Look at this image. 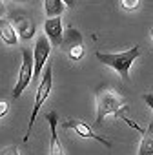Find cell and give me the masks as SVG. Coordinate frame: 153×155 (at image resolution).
Here are the masks:
<instances>
[{
    "label": "cell",
    "instance_id": "cell-12",
    "mask_svg": "<svg viewBox=\"0 0 153 155\" xmlns=\"http://www.w3.org/2000/svg\"><path fill=\"white\" fill-rule=\"evenodd\" d=\"M64 8H66V4L62 0H44V11H46L47 18L60 17L64 13Z\"/></svg>",
    "mask_w": 153,
    "mask_h": 155
},
{
    "label": "cell",
    "instance_id": "cell-20",
    "mask_svg": "<svg viewBox=\"0 0 153 155\" xmlns=\"http://www.w3.org/2000/svg\"><path fill=\"white\" fill-rule=\"evenodd\" d=\"M4 11H6V8H4V2L0 0V15H4Z\"/></svg>",
    "mask_w": 153,
    "mask_h": 155
},
{
    "label": "cell",
    "instance_id": "cell-3",
    "mask_svg": "<svg viewBox=\"0 0 153 155\" xmlns=\"http://www.w3.org/2000/svg\"><path fill=\"white\" fill-rule=\"evenodd\" d=\"M51 88H53V68L51 64L47 62V68L42 71V79L38 82V88H37V95H35V106H33V111H31V117H29V124H28V131L24 135V140L29 139L31 131H33V124H35V119L42 108V104L47 101L49 93H51Z\"/></svg>",
    "mask_w": 153,
    "mask_h": 155
},
{
    "label": "cell",
    "instance_id": "cell-16",
    "mask_svg": "<svg viewBox=\"0 0 153 155\" xmlns=\"http://www.w3.org/2000/svg\"><path fill=\"white\" fill-rule=\"evenodd\" d=\"M0 155H20V153H18L17 146H8V148H4L0 151Z\"/></svg>",
    "mask_w": 153,
    "mask_h": 155
},
{
    "label": "cell",
    "instance_id": "cell-13",
    "mask_svg": "<svg viewBox=\"0 0 153 155\" xmlns=\"http://www.w3.org/2000/svg\"><path fill=\"white\" fill-rule=\"evenodd\" d=\"M75 44H82V35L76 31V29H67V31H64V38H62V49L66 51L67 48H71V46H75Z\"/></svg>",
    "mask_w": 153,
    "mask_h": 155
},
{
    "label": "cell",
    "instance_id": "cell-2",
    "mask_svg": "<svg viewBox=\"0 0 153 155\" xmlns=\"http://www.w3.org/2000/svg\"><path fill=\"white\" fill-rule=\"evenodd\" d=\"M138 55H140V48L138 46H135V48H131L128 51H120V53H102V51L95 53V57H97L99 62L113 68L124 81L129 79V68L138 58Z\"/></svg>",
    "mask_w": 153,
    "mask_h": 155
},
{
    "label": "cell",
    "instance_id": "cell-7",
    "mask_svg": "<svg viewBox=\"0 0 153 155\" xmlns=\"http://www.w3.org/2000/svg\"><path fill=\"white\" fill-rule=\"evenodd\" d=\"M44 35L51 42V46H60L64 38V26L62 17H51L44 22Z\"/></svg>",
    "mask_w": 153,
    "mask_h": 155
},
{
    "label": "cell",
    "instance_id": "cell-10",
    "mask_svg": "<svg viewBox=\"0 0 153 155\" xmlns=\"http://www.w3.org/2000/svg\"><path fill=\"white\" fill-rule=\"evenodd\" d=\"M137 155H153V120L148 124V128L142 133V139H140V146H138V153Z\"/></svg>",
    "mask_w": 153,
    "mask_h": 155
},
{
    "label": "cell",
    "instance_id": "cell-22",
    "mask_svg": "<svg viewBox=\"0 0 153 155\" xmlns=\"http://www.w3.org/2000/svg\"><path fill=\"white\" fill-rule=\"evenodd\" d=\"M18 2H28V0H18Z\"/></svg>",
    "mask_w": 153,
    "mask_h": 155
},
{
    "label": "cell",
    "instance_id": "cell-17",
    "mask_svg": "<svg viewBox=\"0 0 153 155\" xmlns=\"http://www.w3.org/2000/svg\"><path fill=\"white\" fill-rule=\"evenodd\" d=\"M8 111H9V104H8V101H0V119L6 117Z\"/></svg>",
    "mask_w": 153,
    "mask_h": 155
},
{
    "label": "cell",
    "instance_id": "cell-5",
    "mask_svg": "<svg viewBox=\"0 0 153 155\" xmlns=\"http://www.w3.org/2000/svg\"><path fill=\"white\" fill-rule=\"evenodd\" d=\"M51 42L47 40L46 35H40L35 42V49H33V82L38 81V77L42 75L46 62L51 55Z\"/></svg>",
    "mask_w": 153,
    "mask_h": 155
},
{
    "label": "cell",
    "instance_id": "cell-21",
    "mask_svg": "<svg viewBox=\"0 0 153 155\" xmlns=\"http://www.w3.org/2000/svg\"><path fill=\"white\" fill-rule=\"evenodd\" d=\"M149 35H151V40H153V28H151V31H149Z\"/></svg>",
    "mask_w": 153,
    "mask_h": 155
},
{
    "label": "cell",
    "instance_id": "cell-14",
    "mask_svg": "<svg viewBox=\"0 0 153 155\" xmlns=\"http://www.w3.org/2000/svg\"><path fill=\"white\" fill-rule=\"evenodd\" d=\"M66 53H67V57H69L73 62H79V60L84 57L86 49H84V44H75V46L67 48V49H66Z\"/></svg>",
    "mask_w": 153,
    "mask_h": 155
},
{
    "label": "cell",
    "instance_id": "cell-15",
    "mask_svg": "<svg viewBox=\"0 0 153 155\" xmlns=\"http://www.w3.org/2000/svg\"><path fill=\"white\" fill-rule=\"evenodd\" d=\"M138 4H140V0H120V6H122L126 11H133V9H137Z\"/></svg>",
    "mask_w": 153,
    "mask_h": 155
},
{
    "label": "cell",
    "instance_id": "cell-8",
    "mask_svg": "<svg viewBox=\"0 0 153 155\" xmlns=\"http://www.w3.org/2000/svg\"><path fill=\"white\" fill-rule=\"evenodd\" d=\"M46 120L49 124V131H51V139H49V155H66L64 153V148H62V142L58 139V133H57V126H58V115L57 111H49L46 115Z\"/></svg>",
    "mask_w": 153,
    "mask_h": 155
},
{
    "label": "cell",
    "instance_id": "cell-19",
    "mask_svg": "<svg viewBox=\"0 0 153 155\" xmlns=\"http://www.w3.org/2000/svg\"><path fill=\"white\" fill-rule=\"evenodd\" d=\"M62 2H64L66 6H69V8H75V4H76V0H62Z\"/></svg>",
    "mask_w": 153,
    "mask_h": 155
},
{
    "label": "cell",
    "instance_id": "cell-1",
    "mask_svg": "<svg viewBox=\"0 0 153 155\" xmlns=\"http://www.w3.org/2000/svg\"><path fill=\"white\" fill-rule=\"evenodd\" d=\"M97 101V119H95V128H100L104 119L108 115H115V117H122V110H124V102L122 99L109 88V86H100L97 90L95 95Z\"/></svg>",
    "mask_w": 153,
    "mask_h": 155
},
{
    "label": "cell",
    "instance_id": "cell-4",
    "mask_svg": "<svg viewBox=\"0 0 153 155\" xmlns=\"http://www.w3.org/2000/svg\"><path fill=\"white\" fill-rule=\"evenodd\" d=\"M31 82H33V51L24 48L22 49V66L18 69V81L13 88V99H18Z\"/></svg>",
    "mask_w": 153,
    "mask_h": 155
},
{
    "label": "cell",
    "instance_id": "cell-6",
    "mask_svg": "<svg viewBox=\"0 0 153 155\" xmlns=\"http://www.w3.org/2000/svg\"><path fill=\"white\" fill-rule=\"evenodd\" d=\"M62 128H64V130H69V131H75L76 135H80V137H84V139H93V140L104 144L106 148H111V142H109L108 139L100 137L90 124H86V122L80 120V119H67L66 122H62Z\"/></svg>",
    "mask_w": 153,
    "mask_h": 155
},
{
    "label": "cell",
    "instance_id": "cell-11",
    "mask_svg": "<svg viewBox=\"0 0 153 155\" xmlns=\"http://www.w3.org/2000/svg\"><path fill=\"white\" fill-rule=\"evenodd\" d=\"M17 28H18V37L24 38V40L33 38V35H35V31H37L35 22H31L29 18H24V17L17 18Z\"/></svg>",
    "mask_w": 153,
    "mask_h": 155
},
{
    "label": "cell",
    "instance_id": "cell-18",
    "mask_svg": "<svg viewBox=\"0 0 153 155\" xmlns=\"http://www.w3.org/2000/svg\"><path fill=\"white\" fill-rule=\"evenodd\" d=\"M142 99H144V102L148 104V108L153 111V95H151V93H144V95H142Z\"/></svg>",
    "mask_w": 153,
    "mask_h": 155
},
{
    "label": "cell",
    "instance_id": "cell-9",
    "mask_svg": "<svg viewBox=\"0 0 153 155\" xmlns=\"http://www.w3.org/2000/svg\"><path fill=\"white\" fill-rule=\"evenodd\" d=\"M0 38L8 46H17L18 42V33L8 18H0Z\"/></svg>",
    "mask_w": 153,
    "mask_h": 155
}]
</instances>
